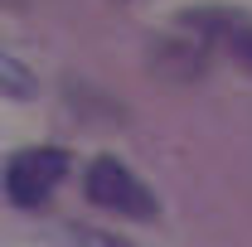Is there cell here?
<instances>
[{"mask_svg":"<svg viewBox=\"0 0 252 247\" xmlns=\"http://www.w3.org/2000/svg\"><path fill=\"white\" fill-rule=\"evenodd\" d=\"M180 30L194 34V39H209L219 44L223 54L243 63L252 73V10H228V5H194V10H180Z\"/></svg>","mask_w":252,"mask_h":247,"instance_id":"cell-3","label":"cell"},{"mask_svg":"<svg viewBox=\"0 0 252 247\" xmlns=\"http://www.w3.org/2000/svg\"><path fill=\"white\" fill-rule=\"evenodd\" d=\"M204 49L194 44V34H170V39H156L151 44V68L156 78H175V83H189L204 73Z\"/></svg>","mask_w":252,"mask_h":247,"instance_id":"cell-4","label":"cell"},{"mask_svg":"<svg viewBox=\"0 0 252 247\" xmlns=\"http://www.w3.org/2000/svg\"><path fill=\"white\" fill-rule=\"evenodd\" d=\"M0 97H10V102H34L39 97L34 73L20 59H10V54H0Z\"/></svg>","mask_w":252,"mask_h":247,"instance_id":"cell-5","label":"cell"},{"mask_svg":"<svg viewBox=\"0 0 252 247\" xmlns=\"http://www.w3.org/2000/svg\"><path fill=\"white\" fill-rule=\"evenodd\" d=\"M63 175H68V155L59 146H30L5 165V199L15 209H39Z\"/></svg>","mask_w":252,"mask_h":247,"instance_id":"cell-2","label":"cell"},{"mask_svg":"<svg viewBox=\"0 0 252 247\" xmlns=\"http://www.w3.org/2000/svg\"><path fill=\"white\" fill-rule=\"evenodd\" d=\"M88 199H93L97 209H107V214H122V218H136V223H156L160 204L151 185L136 175V170H126L122 160H112V155H97L93 165H88Z\"/></svg>","mask_w":252,"mask_h":247,"instance_id":"cell-1","label":"cell"},{"mask_svg":"<svg viewBox=\"0 0 252 247\" xmlns=\"http://www.w3.org/2000/svg\"><path fill=\"white\" fill-rule=\"evenodd\" d=\"M63 238H68V247H136L117 233H107V228H88V223H68Z\"/></svg>","mask_w":252,"mask_h":247,"instance_id":"cell-6","label":"cell"}]
</instances>
